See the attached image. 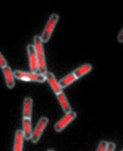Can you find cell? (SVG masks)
<instances>
[{"label": "cell", "mask_w": 123, "mask_h": 151, "mask_svg": "<svg viewBox=\"0 0 123 151\" xmlns=\"http://www.w3.org/2000/svg\"><path fill=\"white\" fill-rule=\"evenodd\" d=\"M33 42L37 58H38V71L40 74H46L47 73V61H46V56H45V51H44L43 42L42 41L41 37L38 35L35 36L33 39Z\"/></svg>", "instance_id": "cell-1"}, {"label": "cell", "mask_w": 123, "mask_h": 151, "mask_svg": "<svg viewBox=\"0 0 123 151\" xmlns=\"http://www.w3.org/2000/svg\"><path fill=\"white\" fill-rule=\"evenodd\" d=\"M14 75L16 79L24 81V82L42 83L47 81V77L45 74L37 73V72H27L17 70L14 71Z\"/></svg>", "instance_id": "cell-2"}, {"label": "cell", "mask_w": 123, "mask_h": 151, "mask_svg": "<svg viewBox=\"0 0 123 151\" xmlns=\"http://www.w3.org/2000/svg\"><path fill=\"white\" fill-rule=\"evenodd\" d=\"M59 20V15L56 13H53L50 15L49 19L47 20V22L44 30H42V33L41 39L42 42H47L49 41L51 36L53 35V32L55 30V28L57 26V23Z\"/></svg>", "instance_id": "cell-3"}, {"label": "cell", "mask_w": 123, "mask_h": 151, "mask_svg": "<svg viewBox=\"0 0 123 151\" xmlns=\"http://www.w3.org/2000/svg\"><path fill=\"white\" fill-rule=\"evenodd\" d=\"M49 122V119L47 117H42L40 119L38 120V123L35 127L33 132H32V135H31V138L30 141L33 143H37L38 141L40 140L42 135L43 134L44 130L47 127V124Z\"/></svg>", "instance_id": "cell-4"}, {"label": "cell", "mask_w": 123, "mask_h": 151, "mask_svg": "<svg viewBox=\"0 0 123 151\" xmlns=\"http://www.w3.org/2000/svg\"><path fill=\"white\" fill-rule=\"evenodd\" d=\"M76 117L77 113L75 111L71 110L70 113L66 114L65 116H63V118H61L59 121L57 122L55 125V131L58 132V133H60V132L63 131V129H65L66 127H68V125H70L72 122L74 121Z\"/></svg>", "instance_id": "cell-5"}, {"label": "cell", "mask_w": 123, "mask_h": 151, "mask_svg": "<svg viewBox=\"0 0 123 151\" xmlns=\"http://www.w3.org/2000/svg\"><path fill=\"white\" fill-rule=\"evenodd\" d=\"M29 66L31 72H37L38 70V63L37 55H36L35 49L33 44H28L27 46Z\"/></svg>", "instance_id": "cell-6"}, {"label": "cell", "mask_w": 123, "mask_h": 151, "mask_svg": "<svg viewBox=\"0 0 123 151\" xmlns=\"http://www.w3.org/2000/svg\"><path fill=\"white\" fill-rule=\"evenodd\" d=\"M3 70V76L5 78L6 85L8 89H13L15 86V77L14 75V71H12V70L9 66H5L4 68L2 69Z\"/></svg>", "instance_id": "cell-7"}, {"label": "cell", "mask_w": 123, "mask_h": 151, "mask_svg": "<svg viewBox=\"0 0 123 151\" xmlns=\"http://www.w3.org/2000/svg\"><path fill=\"white\" fill-rule=\"evenodd\" d=\"M46 77H47V81L48 84L50 85V86L51 87L52 91H54V93L57 95L58 93H61L63 91V89L60 86V84H59V82L58 81L55 75L53 74L52 72L47 71V73L46 74Z\"/></svg>", "instance_id": "cell-8"}, {"label": "cell", "mask_w": 123, "mask_h": 151, "mask_svg": "<svg viewBox=\"0 0 123 151\" xmlns=\"http://www.w3.org/2000/svg\"><path fill=\"white\" fill-rule=\"evenodd\" d=\"M32 111H33V99L30 97H26L23 100L22 118H31Z\"/></svg>", "instance_id": "cell-9"}, {"label": "cell", "mask_w": 123, "mask_h": 151, "mask_svg": "<svg viewBox=\"0 0 123 151\" xmlns=\"http://www.w3.org/2000/svg\"><path fill=\"white\" fill-rule=\"evenodd\" d=\"M22 129L23 136L26 140H30L31 135H32V123H31V118H22Z\"/></svg>", "instance_id": "cell-10"}, {"label": "cell", "mask_w": 123, "mask_h": 151, "mask_svg": "<svg viewBox=\"0 0 123 151\" xmlns=\"http://www.w3.org/2000/svg\"><path fill=\"white\" fill-rule=\"evenodd\" d=\"M24 136L21 129H18L14 134V149L13 151H23L24 145Z\"/></svg>", "instance_id": "cell-11"}, {"label": "cell", "mask_w": 123, "mask_h": 151, "mask_svg": "<svg viewBox=\"0 0 123 151\" xmlns=\"http://www.w3.org/2000/svg\"><path fill=\"white\" fill-rule=\"evenodd\" d=\"M57 99L58 100V102L60 104L61 107H62V110H63V112L65 114H68L71 111V106L70 102L68 101V99L66 98V94L64 93L63 91H62L61 93H58Z\"/></svg>", "instance_id": "cell-12"}, {"label": "cell", "mask_w": 123, "mask_h": 151, "mask_svg": "<svg viewBox=\"0 0 123 151\" xmlns=\"http://www.w3.org/2000/svg\"><path fill=\"white\" fill-rule=\"evenodd\" d=\"M92 69H93V66H92L91 64L86 63L84 65H82V66H79V67H78L77 69H75L72 73L74 74V76H75V78L78 80L81 78L84 77L87 74H89L92 70Z\"/></svg>", "instance_id": "cell-13"}, {"label": "cell", "mask_w": 123, "mask_h": 151, "mask_svg": "<svg viewBox=\"0 0 123 151\" xmlns=\"http://www.w3.org/2000/svg\"><path fill=\"white\" fill-rule=\"evenodd\" d=\"M75 81H77V78L74 76V74L73 73H70L58 82H59V84H60V86L62 87V89H64V88L68 87L69 86H70Z\"/></svg>", "instance_id": "cell-14"}, {"label": "cell", "mask_w": 123, "mask_h": 151, "mask_svg": "<svg viewBox=\"0 0 123 151\" xmlns=\"http://www.w3.org/2000/svg\"><path fill=\"white\" fill-rule=\"evenodd\" d=\"M107 146H108V142L105 140H101L99 143V146L96 151H106Z\"/></svg>", "instance_id": "cell-15"}, {"label": "cell", "mask_w": 123, "mask_h": 151, "mask_svg": "<svg viewBox=\"0 0 123 151\" xmlns=\"http://www.w3.org/2000/svg\"><path fill=\"white\" fill-rule=\"evenodd\" d=\"M6 66H8L7 61H6V59L5 58V57L3 56V54L0 52V67L3 69Z\"/></svg>", "instance_id": "cell-16"}, {"label": "cell", "mask_w": 123, "mask_h": 151, "mask_svg": "<svg viewBox=\"0 0 123 151\" xmlns=\"http://www.w3.org/2000/svg\"><path fill=\"white\" fill-rule=\"evenodd\" d=\"M115 149H116V145L114 142H108L106 151H115Z\"/></svg>", "instance_id": "cell-17"}, {"label": "cell", "mask_w": 123, "mask_h": 151, "mask_svg": "<svg viewBox=\"0 0 123 151\" xmlns=\"http://www.w3.org/2000/svg\"><path fill=\"white\" fill-rule=\"evenodd\" d=\"M117 39H118V42L119 43H123V27L122 28V30H120V32L118 35Z\"/></svg>", "instance_id": "cell-18"}, {"label": "cell", "mask_w": 123, "mask_h": 151, "mask_svg": "<svg viewBox=\"0 0 123 151\" xmlns=\"http://www.w3.org/2000/svg\"><path fill=\"white\" fill-rule=\"evenodd\" d=\"M47 151H55V150H52V149H49V150H47Z\"/></svg>", "instance_id": "cell-19"}, {"label": "cell", "mask_w": 123, "mask_h": 151, "mask_svg": "<svg viewBox=\"0 0 123 151\" xmlns=\"http://www.w3.org/2000/svg\"><path fill=\"white\" fill-rule=\"evenodd\" d=\"M122 151H123V150H122Z\"/></svg>", "instance_id": "cell-20"}]
</instances>
